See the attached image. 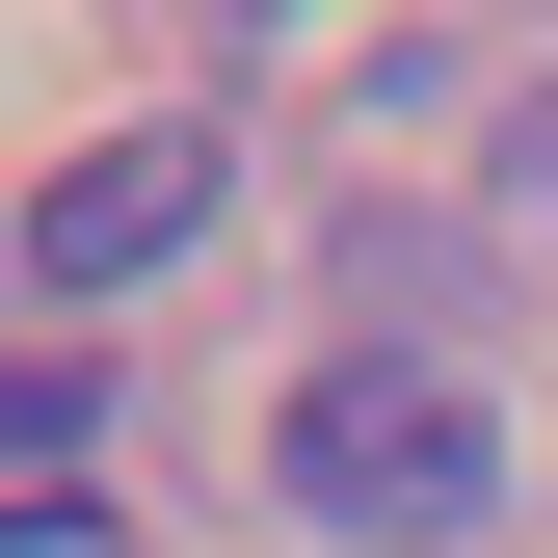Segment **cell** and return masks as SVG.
I'll use <instances>...</instances> for the list:
<instances>
[{
  "label": "cell",
  "mask_w": 558,
  "mask_h": 558,
  "mask_svg": "<svg viewBox=\"0 0 558 558\" xmlns=\"http://www.w3.org/2000/svg\"><path fill=\"white\" fill-rule=\"evenodd\" d=\"M266 506H293V532H345V558H426V532H478V506H506V399H478V373H426V345H345V373H293V399H266Z\"/></svg>",
  "instance_id": "1"
},
{
  "label": "cell",
  "mask_w": 558,
  "mask_h": 558,
  "mask_svg": "<svg viewBox=\"0 0 558 558\" xmlns=\"http://www.w3.org/2000/svg\"><path fill=\"white\" fill-rule=\"evenodd\" d=\"M214 240V133H107V160L27 186V293H133V266Z\"/></svg>",
  "instance_id": "2"
},
{
  "label": "cell",
  "mask_w": 558,
  "mask_h": 558,
  "mask_svg": "<svg viewBox=\"0 0 558 558\" xmlns=\"http://www.w3.org/2000/svg\"><path fill=\"white\" fill-rule=\"evenodd\" d=\"M81 452H107V373H81V345H0V532H81V506H53Z\"/></svg>",
  "instance_id": "3"
},
{
  "label": "cell",
  "mask_w": 558,
  "mask_h": 558,
  "mask_svg": "<svg viewBox=\"0 0 558 558\" xmlns=\"http://www.w3.org/2000/svg\"><path fill=\"white\" fill-rule=\"evenodd\" d=\"M478 214H506V240H558V81H506V107H478Z\"/></svg>",
  "instance_id": "4"
}]
</instances>
